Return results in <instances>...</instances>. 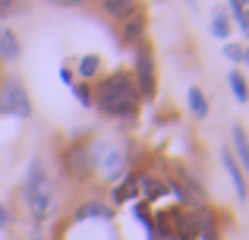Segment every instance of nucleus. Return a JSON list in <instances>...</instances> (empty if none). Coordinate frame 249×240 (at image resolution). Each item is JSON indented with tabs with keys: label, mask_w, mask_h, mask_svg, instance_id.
<instances>
[{
	"label": "nucleus",
	"mask_w": 249,
	"mask_h": 240,
	"mask_svg": "<svg viewBox=\"0 0 249 240\" xmlns=\"http://www.w3.org/2000/svg\"><path fill=\"white\" fill-rule=\"evenodd\" d=\"M231 155H233V161L240 165V171L249 174V139H246V127L243 123H233L231 127Z\"/></svg>",
	"instance_id": "nucleus-11"
},
{
	"label": "nucleus",
	"mask_w": 249,
	"mask_h": 240,
	"mask_svg": "<svg viewBox=\"0 0 249 240\" xmlns=\"http://www.w3.org/2000/svg\"><path fill=\"white\" fill-rule=\"evenodd\" d=\"M98 73H101V57H98V54H85L82 60H79V76H82V82H95Z\"/></svg>",
	"instance_id": "nucleus-21"
},
{
	"label": "nucleus",
	"mask_w": 249,
	"mask_h": 240,
	"mask_svg": "<svg viewBox=\"0 0 249 240\" xmlns=\"http://www.w3.org/2000/svg\"><path fill=\"white\" fill-rule=\"evenodd\" d=\"M10 228V212H6V205L0 203V231H6Z\"/></svg>",
	"instance_id": "nucleus-28"
},
{
	"label": "nucleus",
	"mask_w": 249,
	"mask_h": 240,
	"mask_svg": "<svg viewBox=\"0 0 249 240\" xmlns=\"http://www.w3.org/2000/svg\"><path fill=\"white\" fill-rule=\"evenodd\" d=\"M136 190H139V199L142 203H158L161 196H167V186H164V180L161 177H155V174H136Z\"/></svg>",
	"instance_id": "nucleus-10"
},
{
	"label": "nucleus",
	"mask_w": 249,
	"mask_h": 240,
	"mask_svg": "<svg viewBox=\"0 0 249 240\" xmlns=\"http://www.w3.org/2000/svg\"><path fill=\"white\" fill-rule=\"evenodd\" d=\"M227 86H231L233 98H237L240 105H249V82H246V73H243V70L233 67L231 73H227Z\"/></svg>",
	"instance_id": "nucleus-19"
},
{
	"label": "nucleus",
	"mask_w": 249,
	"mask_h": 240,
	"mask_svg": "<svg viewBox=\"0 0 249 240\" xmlns=\"http://www.w3.org/2000/svg\"><path fill=\"white\" fill-rule=\"evenodd\" d=\"M101 10L104 16L117 19V22H126L139 13V0H101Z\"/></svg>",
	"instance_id": "nucleus-14"
},
{
	"label": "nucleus",
	"mask_w": 249,
	"mask_h": 240,
	"mask_svg": "<svg viewBox=\"0 0 249 240\" xmlns=\"http://www.w3.org/2000/svg\"><path fill=\"white\" fill-rule=\"evenodd\" d=\"M51 3H57V6H82L85 0H51Z\"/></svg>",
	"instance_id": "nucleus-29"
},
{
	"label": "nucleus",
	"mask_w": 249,
	"mask_h": 240,
	"mask_svg": "<svg viewBox=\"0 0 249 240\" xmlns=\"http://www.w3.org/2000/svg\"><path fill=\"white\" fill-rule=\"evenodd\" d=\"M32 114H35V101H32L25 82L19 76H3L0 79V117L29 120Z\"/></svg>",
	"instance_id": "nucleus-3"
},
{
	"label": "nucleus",
	"mask_w": 249,
	"mask_h": 240,
	"mask_svg": "<svg viewBox=\"0 0 249 240\" xmlns=\"http://www.w3.org/2000/svg\"><path fill=\"white\" fill-rule=\"evenodd\" d=\"M0 79H3V76H0Z\"/></svg>",
	"instance_id": "nucleus-33"
},
{
	"label": "nucleus",
	"mask_w": 249,
	"mask_h": 240,
	"mask_svg": "<svg viewBox=\"0 0 249 240\" xmlns=\"http://www.w3.org/2000/svg\"><path fill=\"white\" fill-rule=\"evenodd\" d=\"M167 218H170V228H174V240H196L199 237L193 209H167Z\"/></svg>",
	"instance_id": "nucleus-7"
},
{
	"label": "nucleus",
	"mask_w": 249,
	"mask_h": 240,
	"mask_svg": "<svg viewBox=\"0 0 249 240\" xmlns=\"http://www.w3.org/2000/svg\"><path fill=\"white\" fill-rule=\"evenodd\" d=\"M221 165H224L227 177H231L237 199H240V203H246V199H249V184H246V174L240 171V165L233 161V155H231V148H227V146H221Z\"/></svg>",
	"instance_id": "nucleus-8"
},
{
	"label": "nucleus",
	"mask_w": 249,
	"mask_h": 240,
	"mask_svg": "<svg viewBox=\"0 0 249 240\" xmlns=\"http://www.w3.org/2000/svg\"><path fill=\"white\" fill-rule=\"evenodd\" d=\"M57 76H60V82H63L67 89L76 86V79H73V73H70V67H60V73H57Z\"/></svg>",
	"instance_id": "nucleus-27"
},
{
	"label": "nucleus",
	"mask_w": 249,
	"mask_h": 240,
	"mask_svg": "<svg viewBox=\"0 0 249 240\" xmlns=\"http://www.w3.org/2000/svg\"><path fill=\"white\" fill-rule=\"evenodd\" d=\"M193 215H196V228H199L196 240H221V222L208 205H196Z\"/></svg>",
	"instance_id": "nucleus-9"
},
{
	"label": "nucleus",
	"mask_w": 249,
	"mask_h": 240,
	"mask_svg": "<svg viewBox=\"0 0 249 240\" xmlns=\"http://www.w3.org/2000/svg\"><path fill=\"white\" fill-rule=\"evenodd\" d=\"M212 35L218 38V41H227L231 38V32H233V19H231V13L227 10H221V6H214V13H212Z\"/></svg>",
	"instance_id": "nucleus-18"
},
{
	"label": "nucleus",
	"mask_w": 249,
	"mask_h": 240,
	"mask_svg": "<svg viewBox=\"0 0 249 240\" xmlns=\"http://www.w3.org/2000/svg\"><path fill=\"white\" fill-rule=\"evenodd\" d=\"M227 3H231V10H227V13H231V19L240 16L243 10H249V0H227Z\"/></svg>",
	"instance_id": "nucleus-26"
},
{
	"label": "nucleus",
	"mask_w": 249,
	"mask_h": 240,
	"mask_svg": "<svg viewBox=\"0 0 249 240\" xmlns=\"http://www.w3.org/2000/svg\"><path fill=\"white\" fill-rule=\"evenodd\" d=\"M186 6H193V10H196V0H186Z\"/></svg>",
	"instance_id": "nucleus-32"
},
{
	"label": "nucleus",
	"mask_w": 249,
	"mask_h": 240,
	"mask_svg": "<svg viewBox=\"0 0 249 240\" xmlns=\"http://www.w3.org/2000/svg\"><path fill=\"white\" fill-rule=\"evenodd\" d=\"M22 199H25V209H29L35 224H44V218L54 212L57 190H54V180H51V171L44 165V158H32L29 167H25Z\"/></svg>",
	"instance_id": "nucleus-2"
},
{
	"label": "nucleus",
	"mask_w": 249,
	"mask_h": 240,
	"mask_svg": "<svg viewBox=\"0 0 249 240\" xmlns=\"http://www.w3.org/2000/svg\"><path fill=\"white\" fill-rule=\"evenodd\" d=\"M243 67L249 70V44H246V48H243Z\"/></svg>",
	"instance_id": "nucleus-31"
},
{
	"label": "nucleus",
	"mask_w": 249,
	"mask_h": 240,
	"mask_svg": "<svg viewBox=\"0 0 249 240\" xmlns=\"http://www.w3.org/2000/svg\"><path fill=\"white\" fill-rule=\"evenodd\" d=\"M89 158H91V167H98L107 184L117 186L123 177H126V155H123L114 142H107V139L91 142L89 146Z\"/></svg>",
	"instance_id": "nucleus-4"
},
{
	"label": "nucleus",
	"mask_w": 249,
	"mask_h": 240,
	"mask_svg": "<svg viewBox=\"0 0 249 240\" xmlns=\"http://www.w3.org/2000/svg\"><path fill=\"white\" fill-rule=\"evenodd\" d=\"M120 35H123V41L133 44V48L145 44V16H142V13H136L133 19H126V22H123V29H120Z\"/></svg>",
	"instance_id": "nucleus-16"
},
{
	"label": "nucleus",
	"mask_w": 249,
	"mask_h": 240,
	"mask_svg": "<svg viewBox=\"0 0 249 240\" xmlns=\"http://www.w3.org/2000/svg\"><path fill=\"white\" fill-rule=\"evenodd\" d=\"M91 218H98V222H110V218H114V209H110L107 203H101V199H85V203L76 205L73 222H91Z\"/></svg>",
	"instance_id": "nucleus-12"
},
{
	"label": "nucleus",
	"mask_w": 249,
	"mask_h": 240,
	"mask_svg": "<svg viewBox=\"0 0 249 240\" xmlns=\"http://www.w3.org/2000/svg\"><path fill=\"white\" fill-rule=\"evenodd\" d=\"M32 10V3L29 0H0V22H10V19H16V16H25V13Z\"/></svg>",
	"instance_id": "nucleus-20"
},
{
	"label": "nucleus",
	"mask_w": 249,
	"mask_h": 240,
	"mask_svg": "<svg viewBox=\"0 0 249 240\" xmlns=\"http://www.w3.org/2000/svg\"><path fill=\"white\" fill-rule=\"evenodd\" d=\"M32 240H44L41 237V224H35V228H32Z\"/></svg>",
	"instance_id": "nucleus-30"
},
{
	"label": "nucleus",
	"mask_w": 249,
	"mask_h": 240,
	"mask_svg": "<svg viewBox=\"0 0 249 240\" xmlns=\"http://www.w3.org/2000/svg\"><path fill=\"white\" fill-rule=\"evenodd\" d=\"M186 108H189V114H193L196 120H208V114H212L208 95L202 92L199 86H189V89H186Z\"/></svg>",
	"instance_id": "nucleus-15"
},
{
	"label": "nucleus",
	"mask_w": 249,
	"mask_h": 240,
	"mask_svg": "<svg viewBox=\"0 0 249 240\" xmlns=\"http://www.w3.org/2000/svg\"><path fill=\"white\" fill-rule=\"evenodd\" d=\"M136 199H139V190H136V174H126V177L114 186L110 209H114V205H123V203H136Z\"/></svg>",
	"instance_id": "nucleus-17"
},
{
	"label": "nucleus",
	"mask_w": 249,
	"mask_h": 240,
	"mask_svg": "<svg viewBox=\"0 0 249 240\" xmlns=\"http://www.w3.org/2000/svg\"><path fill=\"white\" fill-rule=\"evenodd\" d=\"M63 171L76 180H85L91 174V158H89V146L85 142H73L63 152Z\"/></svg>",
	"instance_id": "nucleus-6"
},
{
	"label": "nucleus",
	"mask_w": 249,
	"mask_h": 240,
	"mask_svg": "<svg viewBox=\"0 0 249 240\" xmlns=\"http://www.w3.org/2000/svg\"><path fill=\"white\" fill-rule=\"evenodd\" d=\"M22 57V41L10 25L0 22V63H16Z\"/></svg>",
	"instance_id": "nucleus-13"
},
{
	"label": "nucleus",
	"mask_w": 249,
	"mask_h": 240,
	"mask_svg": "<svg viewBox=\"0 0 249 240\" xmlns=\"http://www.w3.org/2000/svg\"><path fill=\"white\" fill-rule=\"evenodd\" d=\"M91 98H95L91 108H98V114H104L110 120H133L142 105L129 70H114L104 79H98L91 86Z\"/></svg>",
	"instance_id": "nucleus-1"
},
{
	"label": "nucleus",
	"mask_w": 249,
	"mask_h": 240,
	"mask_svg": "<svg viewBox=\"0 0 249 240\" xmlns=\"http://www.w3.org/2000/svg\"><path fill=\"white\" fill-rule=\"evenodd\" d=\"M233 25L243 32V38H249V10H243L240 16H233Z\"/></svg>",
	"instance_id": "nucleus-25"
},
{
	"label": "nucleus",
	"mask_w": 249,
	"mask_h": 240,
	"mask_svg": "<svg viewBox=\"0 0 249 240\" xmlns=\"http://www.w3.org/2000/svg\"><path fill=\"white\" fill-rule=\"evenodd\" d=\"M243 48L246 44H233V41H224V57L231 63H243Z\"/></svg>",
	"instance_id": "nucleus-24"
},
{
	"label": "nucleus",
	"mask_w": 249,
	"mask_h": 240,
	"mask_svg": "<svg viewBox=\"0 0 249 240\" xmlns=\"http://www.w3.org/2000/svg\"><path fill=\"white\" fill-rule=\"evenodd\" d=\"M70 92L76 95V101H79L82 108H91V105H95V98H91V82H76Z\"/></svg>",
	"instance_id": "nucleus-23"
},
{
	"label": "nucleus",
	"mask_w": 249,
	"mask_h": 240,
	"mask_svg": "<svg viewBox=\"0 0 249 240\" xmlns=\"http://www.w3.org/2000/svg\"><path fill=\"white\" fill-rule=\"evenodd\" d=\"M133 73V82L139 89V98L152 101L158 95V70H155V54L148 44H139L136 48V67L129 70Z\"/></svg>",
	"instance_id": "nucleus-5"
},
{
	"label": "nucleus",
	"mask_w": 249,
	"mask_h": 240,
	"mask_svg": "<svg viewBox=\"0 0 249 240\" xmlns=\"http://www.w3.org/2000/svg\"><path fill=\"white\" fill-rule=\"evenodd\" d=\"M133 215H136V222L145 228V237H152V205L142 203V199H136L133 203Z\"/></svg>",
	"instance_id": "nucleus-22"
}]
</instances>
